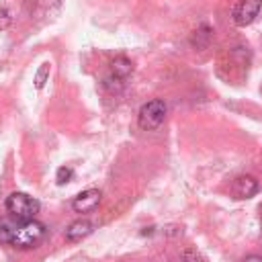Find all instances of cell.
Masks as SVG:
<instances>
[{"label": "cell", "instance_id": "cell-1", "mask_svg": "<svg viewBox=\"0 0 262 262\" xmlns=\"http://www.w3.org/2000/svg\"><path fill=\"white\" fill-rule=\"evenodd\" d=\"M4 207L10 213V217L16 219L18 223L31 221L39 213V209H41L39 201L33 199L31 194H27V192H12V194H8L6 201H4Z\"/></svg>", "mask_w": 262, "mask_h": 262}, {"label": "cell", "instance_id": "cell-2", "mask_svg": "<svg viewBox=\"0 0 262 262\" xmlns=\"http://www.w3.org/2000/svg\"><path fill=\"white\" fill-rule=\"evenodd\" d=\"M47 229L41 221H25V223H16L14 227V233H12V239H10V246L18 248V250H29V248H35L39 242H43Z\"/></svg>", "mask_w": 262, "mask_h": 262}, {"label": "cell", "instance_id": "cell-3", "mask_svg": "<svg viewBox=\"0 0 262 262\" xmlns=\"http://www.w3.org/2000/svg\"><path fill=\"white\" fill-rule=\"evenodd\" d=\"M166 102L162 98H154L149 102H145L141 108H139V115H137V123L141 129L145 131H151V129H158L164 119H166Z\"/></svg>", "mask_w": 262, "mask_h": 262}, {"label": "cell", "instance_id": "cell-4", "mask_svg": "<svg viewBox=\"0 0 262 262\" xmlns=\"http://www.w3.org/2000/svg\"><path fill=\"white\" fill-rule=\"evenodd\" d=\"M262 10V0H239L233 8V23L237 27H248L256 20Z\"/></svg>", "mask_w": 262, "mask_h": 262}, {"label": "cell", "instance_id": "cell-5", "mask_svg": "<svg viewBox=\"0 0 262 262\" xmlns=\"http://www.w3.org/2000/svg\"><path fill=\"white\" fill-rule=\"evenodd\" d=\"M98 203H100V190L98 188H88V190H82L80 194L74 196L72 209L76 213H90L98 207Z\"/></svg>", "mask_w": 262, "mask_h": 262}, {"label": "cell", "instance_id": "cell-6", "mask_svg": "<svg viewBox=\"0 0 262 262\" xmlns=\"http://www.w3.org/2000/svg\"><path fill=\"white\" fill-rule=\"evenodd\" d=\"M231 192L235 199H252L258 192V180L254 176L242 174L231 182Z\"/></svg>", "mask_w": 262, "mask_h": 262}, {"label": "cell", "instance_id": "cell-7", "mask_svg": "<svg viewBox=\"0 0 262 262\" xmlns=\"http://www.w3.org/2000/svg\"><path fill=\"white\" fill-rule=\"evenodd\" d=\"M92 233V223L88 219H76L68 225L66 229V239L68 242H82Z\"/></svg>", "mask_w": 262, "mask_h": 262}, {"label": "cell", "instance_id": "cell-8", "mask_svg": "<svg viewBox=\"0 0 262 262\" xmlns=\"http://www.w3.org/2000/svg\"><path fill=\"white\" fill-rule=\"evenodd\" d=\"M131 72H133V63H131V59H127L125 55H117V57L111 61V76H115V78H119V80H125Z\"/></svg>", "mask_w": 262, "mask_h": 262}, {"label": "cell", "instance_id": "cell-9", "mask_svg": "<svg viewBox=\"0 0 262 262\" xmlns=\"http://www.w3.org/2000/svg\"><path fill=\"white\" fill-rule=\"evenodd\" d=\"M211 37H213V31H211L207 25H201V27H199V29L192 33L190 43H192V47H196V49H205V47L209 45Z\"/></svg>", "mask_w": 262, "mask_h": 262}, {"label": "cell", "instance_id": "cell-10", "mask_svg": "<svg viewBox=\"0 0 262 262\" xmlns=\"http://www.w3.org/2000/svg\"><path fill=\"white\" fill-rule=\"evenodd\" d=\"M16 223H18L16 219H6V217L0 219V244H10Z\"/></svg>", "mask_w": 262, "mask_h": 262}, {"label": "cell", "instance_id": "cell-11", "mask_svg": "<svg viewBox=\"0 0 262 262\" xmlns=\"http://www.w3.org/2000/svg\"><path fill=\"white\" fill-rule=\"evenodd\" d=\"M180 262H207V260L196 248H184L180 252Z\"/></svg>", "mask_w": 262, "mask_h": 262}, {"label": "cell", "instance_id": "cell-12", "mask_svg": "<svg viewBox=\"0 0 262 262\" xmlns=\"http://www.w3.org/2000/svg\"><path fill=\"white\" fill-rule=\"evenodd\" d=\"M72 176H74V170L70 166H61V168H57L55 180H57V184H68L72 180Z\"/></svg>", "mask_w": 262, "mask_h": 262}, {"label": "cell", "instance_id": "cell-13", "mask_svg": "<svg viewBox=\"0 0 262 262\" xmlns=\"http://www.w3.org/2000/svg\"><path fill=\"white\" fill-rule=\"evenodd\" d=\"M47 76H49V63H41V68H39L37 74H35V86H37V88H43Z\"/></svg>", "mask_w": 262, "mask_h": 262}, {"label": "cell", "instance_id": "cell-14", "mask_svg": "<svg viewBox=\"0 0 262 262\" xmlns=\"http://www.w3.org/2000/svg\"><path fill=\"white\" fill-rule=\"evenodd\" d=\"M104 88H108L111 92H119V90L123 88V80H119V78H115V76H108V78L104 80Z\"/></svg>", "mask_w": 262, "mask_h": 262}, {"label": "cell", "instance_id": "cell-15", "mask_svg": "<svg viewBox=\"0 0 262 262\" xmlns=\"http://www.w3.org/2000/svg\"><path fill=\"white\" fill-rule=\"evenodd\" d=\"M10 20H12V18H10L8 12L2 8V10H0V29H6V27L10 25Z\"/></svg>", "mask_w": 262, "mask_h": 262}, {"label": "cell", "instance_id": "cell-16", "mask_svg": "<svg viewBox=\"0 0 262 262\" xmlns=\"http://www.w3.org/2000/svg\"><path fill=\"white\" fill-rule=\"evenodd\" d=\"M242 262H262V256H256V254H250V256H246Z\"/></svg>", "mask_w": 262, "mask_h": 262}]
</instances>
